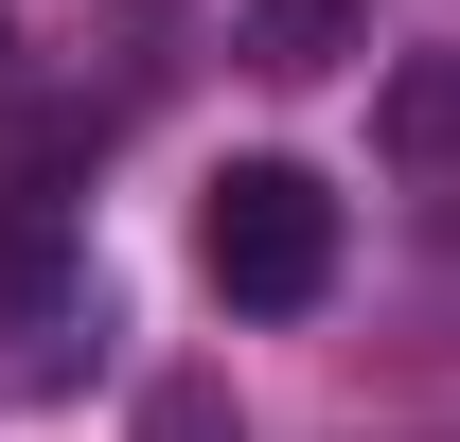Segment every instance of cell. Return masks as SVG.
<instances>
[{
    "mask_svg": "<svg viewBox=\"0 0 460 442\" xmlns=\"http://www.w3.org/2000/svg\"><path fill=\"white\" fill-rule=\"evenodd\" d=\"M195 266H213L230 319H319L337 301V195L301 160H230L213 213H195Z\"/></svg>",
    "mask_w": 460,
    "mask_h": 442,
    "instance_id": "1",
    "label": "cell"
},
{
    "mask_svg": "<svg viewBox=\"0 0 460 442\" xmlns=\"http://www.w3.org/2000/svg\"><path fill=\"white\" fill-rule=\"evenodd\" d=\"M0 319H18V336H71V319H89V266H71L54 213H18V248H0Z\"/></svg>",
    "mask_w": 460,
    "mask_h": 442,
    "instance_id": "4",
    "label": "cell"
},
{
    "mask_svg": "<svg viewBox=\"0 0 460 442\" xmlns=\"http://www.w3.org/2000/svg\"><path fill=\"white\" fill-rule=\"evenodd\" d=\"M124 442H248V407H230V372H160L124 407Z\"/></svg>",
    "mask_w": 460,
    "mask_h": 442,
    "instance_id": "5",
    "label": "cell"
},
{
    "mask_svg": "<svg viewBox=\"0 0 460 442\" xmlns=\"http://www.w3.org/2000/svg\"><path fill=\"white\" fill-rule=\"evenodd\" d=\"M372 160H407V177L460 160V54H390L372 71Z\"/></svg>",
    "mask_w": 460,
    "mask_h": 442,
    "instance_id": "2",
    "label": "cell"
},
{
    "mask_svg": "<svg viewBox=\"0 0 460 442\" xmlns=\"http://www.w3.org/2000/svg\"><path fill=\"white\" fill-rule=\"evenodd\" d=\"M354 36H372V0H248V18H230V54L266 71V89H319Z\"/></svg>",
    "mask_w": 460,
    "mask_h": 442,
    "instance_id": "3",
    "label": "cell"
},
{
    "mask_svg": "<svg viewBox=\"0 0 460 442\" xmlns=\"http://www.w3.org/2000/svg\"><path fill=\"white\" fill-rule=\"evenodd\" d=\"M0 89H18V18H0Z\"/></svg>",
    "mask_w": 460,
    "mask_h": 442,
    "instance_id": "6",
    "label": "cell"
}]
</instances>
